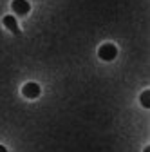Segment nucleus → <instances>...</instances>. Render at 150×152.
<instances>
[{"label": "nucleus", "mask_w": 150, "mask_h": 152, "mask_svg": "<svg viewBox=\"0 0 150 152\" xmlns=\"http://www.w3.org/2000/svg\"><path fill=\"white\" fill-rule=\"evenodd\" d=\"M145 152H150V148H148V147H146V148H145Z\"/></svg>", "instance_id": "nucleus-7"}, {"label": "nucleus", "mask_w": 150, "mask_h": 152, "mask_svg": "<svg viewBox=\"0 0 150 152\" xmlns=\"http://www.w3.org/2000/svg\"><path fill=\"white\" fill-rule=\"evenodd\" d=\"M0 152H7V148H6V147H2V145H0Z\"/></svg>", "instance_id": "nucleus-6"}, {"label": "nucleus", "mask_w": 150, "mask_h": 152, "mask_svg": "<svg viewBox=\"0 0 150 152\" xmlns=\"http://www.w3.org/2000/svg\"><path fill=\"white\" fill-rule=\"evenodd\" d=\"M29 9H31V6H29L27 0H15V2H13V11H15L16 15H20V16L27 15Z\"/></svg>", "instance_id": "nucleus-3"}, {"label": "nucleus", "mask_w": 150, "mask_h": 152, "mask_svg": "<svg viewBox=\"0 0 150 152\" xmlns=\"http://www.w3.org/2000/svg\"><path fill=\"white\" fill-rule=\"evenodd\" d=\"M22 94H24L25 98H29V100L38 98V96H40V85H38V83H34V82L25 83L24 89H22Z\"/></svg>", "instance_id": "nucleus-2"}, {"label": "nucleus", "mask_w": 150, "mask_h": 152, "mask_svg": "<svg viewBox=\"0 0 150 152\" xmlns=\"http://www.w3.org/2000/svg\"><path fill=\"white\" fill-rule=\"evenodd\" d=\"M98 54H100V58H101V60L110 62V60H114V58H116L118 49H116V45H114V44H103V45L100 47Z\"/></svg>", "instance_id": "nucleus-1"}, {"label": "nucleus", "mask_w": 150, "mask_h": 152, "mask_svg": "<svg viewBox=\"0 0 150 152\" xmlns=\"http://www.w3.org/2000/svg\"><path fill=\"white\" fill-rule=\"evenodd\" d=\"M4 26L11 31V33H15V34H20V27H18V24H16V18L13 16V15H6L4 16Z\"/></svg>", "instance_id": "nucleus-4"}, {"label": "nucleus", "mask_w": 150, "mask_h": 152, "mask_svg": "<svg viewBox=\"0 0 150 152\" xmlns=\"http://www.w3.org/2000/svg\"><path fill=\"white\" fill-rule=\"evenodd\" d=\"M148 98H150V92L148 91H145L143 94H141V103H143V107H150V102H148Z\"/></svg>", "instance_id": "nucleus-5"}]
</instances>
